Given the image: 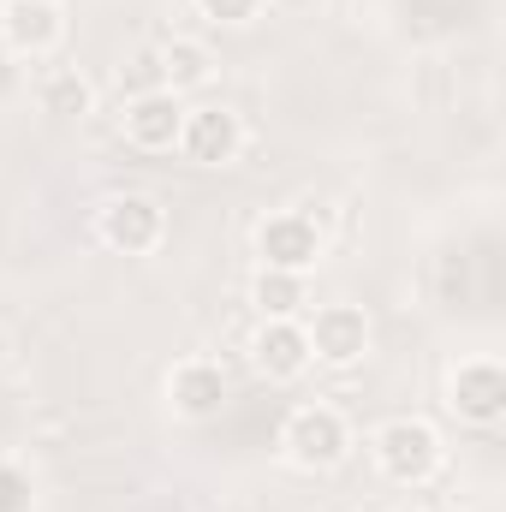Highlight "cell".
Masks as SVG:
<instances>
[{
  "label": "cell",
  "instance_id": "cell-2",
  "mask_svg": "<svg viewBox=\"0 0 506 512\" xmlns=\"http://www.w3.org/2000/svg\"><path fill=\"white\" fill-rule=\"evenodd\" d=\"M286 453H292V465H304V471L340 465V459H346V417L328 411V405L292 411V423H286Z\"/></svg>",
  "mask_w": 506,
  "mask_h": 512
},
{
  "label": "cell",
  "instance_id": "cell-14",
  "mask_svg": "<svg viewBox=\"0 0 506 512\" xmlns=\"http://www.w3.org/2000/svg\"><path fill=\"white\" fill-rule=\"evenodd\" d=\"M42 108L60 114V120H66V114H84V108H90V84H84L78 72H54V78L42 84Z\"/></svg>",
  "mask_w": 506,
  "mask_h": 512
},
{
  "label": "cell",
  "instance_id": "cell-10",
  "mask_svg": "<svg viewBox=\"0 0 506 512\" xmlns=\"http://www.w3.org/2000/svg\"><path fill=\"white\" fill-rule=\"evenodd\" d=\"M167 393H173V411H179V417H215L221 399H227V376L197 358V364H179V370H173Z\"/></svg>",
  "mask_w": 506,
  "mask_h": 512
},
{
  "label": "cell",
  "instance_id": "cell-17",
  "mask_svg": "<svg viewBox=\"0 0 506 512\" xmlns=\"http://www.w3.org/2000/svg\"><path fill=\"white\" fill-rule=\"evenodd\" d=\"M280 6H316V0H280Z\"/></svg>",
  "mask_w": 506,
  "mask_h": 512
},
{
  "label": "cell",
  "instance_id": "cell-1",
  "mask_svg": "<svg viewBox=\"0 0 506 512\" xmlns=\"http://www.w3.org/2000/svg\"><path fill=\"white\" fill-rule=\"evenodd\" d=\"M376 465L393 477V483H423V477L441 465V441H435L429 423H417V417H393V423L376 435Z\"/></svg>",
  "mask_w": 506,
  "mask_h": 512
},
{
  "label": "cell",
  "instance_id": "cell-5",
  "mask_svg": "<svg viewBox=\"0 0 506 512\" xmlns=\"http://www.w3.org/2000/svg\"><path fill=\"white\" fill-rule=\"evenodd\" d=\"M239 143H245V131H239V120H233L227 108H197V114H185V126H179V149H185L197 167H227V161L239 155Z\"/></svg>",
  "mask_w": 506,
  "mask_h": 512
},
{
  "label": "cell",
  "instance_id": "cell-15",
  "mask_svg": "<svg viewBox=\"0 0 506 512\" xmlns=\"http://www.w3.org/2000/svg\"><path fill=\"white\" fill-rule=\"evenodd\" d=\"M0 512H30V477L18 465H0Z\"/></svg>",
  "mask_w": 506,
  "mask_h": 512
},
{
  "label": "cell",
  "instance_id": "cell-8",
  "mask_svg": "<svg viewBox=\"0 0 506 512\" xmlns=\"http://www.w3.org/2000/svg\"><path fill=\"white\" fill-rule=\"evenodd\" d=\"M453 411L471 417V423H495L506 411V376L501 364H465L453 376Z\"/></svg>",
  "mask_w": 506,
  "mask_h": 512
},
{
  "label": "cell",
  "instance_id": "cell-11",
  "mask_svg": "<svg viewBox=\"0 0 506 512\" xmlns=\"http://www.w3.org/2000/svg\"><path fill=\"white\" fill-rule=\"evenodd\" d=\"M256 364H262L268 376L292 382V376L310 364V334H304L298 322H268V328L256 334Z\"/></svg>",
  "mask_w": 506,
  "mask_h": 512
},
{
  "label": "cell",
  "instance_id": "cell-19",
  "mask_svg": "<svg viewBox=\"0 0 506 512\" xmlns=\"http://www.w3.org/2000/svg\"><path fill=\"white\" fill-rule=\"evenodd\" d=\"M48 6H54V0H48Z\"/></svg>",
  "mask_w": 506,
  "mask_h": 512
},
{
  "label": "cell",
  "instance_id": "cell-16",
  "mask_svg": "<svg viewBox=\"0 0 506 512\" xmlns=\"http://www.w3.org/2000/svg\"><path fill=\"white\" fill-rule=\"evenodd\" d=\"M197 6H203V18H215V24H245L262 0H197Z\"/></svg>",
  "mask_w": 506,
  "mask_h": 512
},
{
  "label": "cell",
  "instance_id": "cell-18",
  "mask_svg": "<svg viewBox=\"0 0 506 512\" xmlns=\"http://www.w3.org/2000/svg\"><path fill=\"white\" fill-rule=\"evenodd\" d=\"M0 358H6V340H0Z\"/></svg>",
  "mask_w": 506,
  "mask_h": 512
},
{
  "label": "cell",
  "instance_id": "cell-9",
  "mask_svg": "<svg viewBox=\"0 0 506 512\" xmlns=\"http://www.w3.org/2000/svg\"><path fill=\"white\" fill-rule=\"evenodd\" d=\"M0 30H6V42L18 54H42V48L60 42V12L48 0H6L0 6Z\"/></svg>",
  "mask_w": 506,
  "mask_h": 512
},
{
  "label": "cell",
  "instance_id": "cell-6",
  "mask_svg": "<svg viewBox=\"0 0 506 512\" xmlns=\"http://www.w3.org/2000/svg\"><path fill=\"white\" fill-rule=\"evenodd\" d=\"M364 346H370V322L352 304H328L310 328V358H322V364H358Z\"/></svg>",
  "mask_w": 506,
  "mask_h": 512
},
{
  "label": "cell",
  "instance_id": "cell-13",
  "mask_svg": "<svg viewBox=\"0 0 506 512\" xmlns=\"http://www.w3.org/2000/svg\"><path fill=\"white\" fill-rule=\"evenodd\" d=\"M155 72L167 78V90H173V96H179V90H197V84L209 78V48H203V42L173 36V42L155 54Z\"/></svg>",
  "mask_w": 506,
  "mask_h": 512
},
{
  "label": "cell",
  "instance_id": "cell-7",
  "mask_svg": "<svg viewBox=\"0 0 506 512\" xmlns=\"http://www.w3.org/2000/svg\"><path fill=\"white\" fill-rule=\"evenodd\" d=\"M179 126H185V108H179L173 90H143L126 108V137L137 149H173Z\"/></svg>",
  "mask_w": 506,
  "mask_h": 512
},
{
  "label": "cell",
  "instance_id": "cell-4",
  "mask_svg": "<svg viewBox=\"0 0 506 512\" xmlns=\"http://www.w3.org/2000/svg\"><path fill=\"white\" fill-rule=\"evenodd\" d=\"M256 251H262V262H268V268L304 274V268L322 256V233H316V221H310V215H274V221H262Z\"/></svg>",
  "mask_w": 506,
  "mask_h": 512
},
{
  "label": "cell",
  "instance_id": "cell-3",
  "mask_svg": "<svg viewBox=\"0 0 506 512\" xmlns=\"http://www.w3.org/2000/svg\"><path fill=\"white\" fill-rule=\"evenodd\" d=\"M161 209L149 203V197H137V191H126V197H108V209H102V239L114 245V251L126 256H143L161 245Z\"/></svg>",
  "mask_w": 506,
  "mask_h": 512
},
{
  "label": "cell",
  "instance_id": "cell-12",
  "mask_svg": "<svg viewBox=\"0 0 506 512\" xmlns=\"http://www.w3.org/2000/svg\"><path fill=\"white\" fill-rule=\"evenodd\" d=\"M256 310L268 316V322H292L298 310H304V274H286V268H262L251 286Z\"/></svg>",
  "mask_w": 506,
  "mask_h": 512
}]
</instances>
